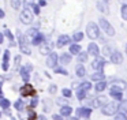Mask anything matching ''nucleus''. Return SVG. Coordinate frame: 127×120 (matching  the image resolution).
Here are the masks:
<instances>
[{
  "label": "nucleus",
  "instance_id": "obj_1",
  "mask_svg": "<svg viewBox=\"0 0 127 120\" xmlns=\"http://www.w3.org/2000/svg\"><path fill=\"white\" fill-rule=\"evenodd\" d=\"M86 33H88V35H89L90 40H96V38H98V35H100V31H98L97 25L92 23V22L86 26Z\"/></svg>",
  "mask_w": 127,
  "mask_h": 120
},
{
  "label": "nucleus",
  "instance_id": "obj_2",
  "mask_svg": "<svg viewBox=\"0 0 127 120\" xmlns=\"http://www.w3.org/2000/svg\"><path fill=\"white\" fill-rule=\"evenodd\" d=\"M100 26L104 30V33H107L108 35H115V29L112 27V25L104 18H100Z\"/></svg>",
  "mask_w": 127,
  "mask_h": 120
},
{
  "label": "nucleus",
  "instance_id": "obj_3",
  "mask_svg": "<svg viewBox=\"0 0 127 120\" xmlns=\"http://www.w3.org/2000/svg\"><path fill=\"white\" fill-rule=\"evenodd\" d=\"M118 104L116 102H109V104H107L105 106H102V109H101V112L104 115H107V116H112V115H115L116 112H118Z\"/></svg>",
  "mask_w": 127,
  "mask_h": 120
},
{
  "label": "nucleus",
  "instance_id": "obj_4",
  "mask_svg": "<svg viewBox=\"0 0 127 120\" xmlns=\"http://www.w3.org/2000/svg\"><path fill=\"white\" fill-rule=\"evenodd\" d=\"M19 19H21V22L25 23V25L32 23V22H33V12H30L29 10H23L19 15Z\"/></svg>",
  "mask_w": 127,
  "mask_h": 120
},
{
  "label": "nucleus",
  "instance_id": "obj_5",
  "mask_svg": "<svg viewBox=\"0 0 127 120\" xmlns=\"http://www.w3.org/2000/svg\"><path fill=\"white\" fill-rule=\"evenodd\" d=\"M19 48L25 55H30V48L28 45V38L22 34H19Z\"/></svg>",
  "mask_w": 127,
  "mask_h": 120
},
{
  "label": "nucleus",
  "instance_id": "obj_6",
  "mask_svg": "<svg viewBox=\"0 0 127 120\" xmlns=\"http://www.w3.org/2000/svg\"><path fill=\"white\" fill-rule=\"evenodd\" d=\"M56 64H58V55L53 53V52H51V53L48 55V57H47V67L55 68Z\"/></svg>",
  "mask_w": 127,
  "mask_h": 120
},
{
  "label": "nucleus",
  "instance_id": "obj_7",
  "mask_svg": "<svg viewBox=\"0 0 127 120\" xmlns=\"http://www.w3.org/2000/svg\"><path fill=\"white\" fill-rule=\"evenodd\" d=\"M21 94L23 95V97H28V95H34L36 94V90L33 89V86L29 83H26L25 86H23V89L21 90Z\"/></svg>",
  "mask_w": 127,
  "mask_h": 120
},
{
  "label": "nucleus",
  "instance_id": "obj_8",
  "mask_svg": "<svg viewBox=\"0 0 127 120\" xmlns=\"http://www.w3.org/2000/svg\"><path fill=\"white\" fill-rule=\"evenodd\" d=\"M111 61L115 63V64H120V63H123V55L120 53V52H112L111 53Z\"/></svg>",
  "mask_w": 127,
  "mask_h": 120
},
{
  "label": "nucleus",
  "instance_id": "obj_9",
  "mask_svg": "<svg viewBox=\"0 0 127 120\" xmlns=\"http://www.w3.org/2000/svg\"><path fill=\"white\" fill-rule=\"evenodd\" d=\"M70 41H71V38H70L68 35L62 34L60 37L58 38V42H56V45H58V48H62V46H64L66 44H70Z\"/></svg>",
  "mask_w": 127,
  "mask_h": 120
},
{
  "label": "nucleus",
  "instance_id": "obj_10",
  "mask_svg": "<svg viewBox=\"0 0 127 120\" xmlns=\"http://www.w3.org/2000/svg\"><path fill=\"white\" fill-rule=\"evenodd\" d=\"M52 48H53V44H52V42H42V45L40 46V52H41L42 55L51 53Z\"/></svg>",
  "mask_w": 127,
  "mask_h": 120
},
{
  "label": "nucleus",
  "instance_id": "obj_11",
  "mask_svg": "<svg viewBox=\"0 0 127 120\" xmlns=\"http://www.w3.org/2000/svg\"><path fill=\"white\" fill-rule=\"evenodd\" d=\"M104 65H105V60L104 59H100V57H97V59L92 63V67H93L94 70H98V71H101Z\"/></svg>",
  "mask_w": 127,
  "mask_h": 120
},
{
  "label": "nucleus",
  "instance_id": "obj_12",
  "mask_svg": "<svg viewBox=\"0 0 127 120\" xmlns=\"http://www.w3.org/2000/svg\"><path fill=\"white\" fill-rule=\"evenodd\" d=\"M88 52H89V55H93V56H98L100 49H98V46H97L96 44L90 42V44H89V46H88Z\"/></svg>",
  "mask_w": 127,
  "mask_h": 120
},
{
  "label": "nucleus",
  "instance_id": "obj_13",
  "mask_svg": "<svg viewBox=\"0 0 127 120\" xmlns=\"http://www.w3.org/2000/svg\"><path fill=\"white\" fill-rule=\"evenodd\" d=\"M90 113H92V109H89V108H78L77 109V115L81 117H89Z\"/></svg>",
  "mask_w": 127,
  "mask_h": 120
},
{
  "label": "nucleus",
  "instance_id": "obj_14",
  "mask_svg": "<svg viewBox=\"0 0 127 120\" xmlns=\"http://www.w3.org/2000/svg\"><path fill=\"white\" fill-rule=\"evenodd\" d=\"M104 78H105V75L101 72V71H98V72H94V74H92V75H90V79H92V81H97V82L104 81Z\"/></svg>",
  "mask_w": 127,
  "mask_h": 120
},
{
  "label": "nucleus",
  "instance_id": "obj_15",
  "mask_svg": "<svg viewBox=\"0 0 127 120\" xmlns=\"http://www.w3.org/2000/svg\"><path fill=\"white\" fill-rule=\"evenodd\" d=\"M44 38H45L44 35L38 33V34H37L36 37L33 38V41H32V42H33V45H41V44L44 42Z\"/></svg>",
  "mask_w": 127,
  "mask_h": 120
},
{
  "label": "nucleus",
  "instance_id": "obj_16",
  "mask_svg": "<svg viewBox=\"0 0 127 120\" xmlns=\"http://www.w3.org/2000/svg\"><path fill=\"white\" fill-rule=\"evenodd\" d=\"M75 72H77V75L79 76V78H82V76H85L86 70H85V67H83L82 64H78L77 68H75Z\"/></svg>",
  "mask_w": 127,
  "mask_h": 120
},
{
  "label": "nucleus",
  "instance_id": "obj_17",
  "mask_svg": "<svg viewBox=\"0 0 127 120\" xmlns=\"http://www.w3.org/2000/svg\"><path fill=\"white\" fill-rule=\"evenodd\" d=\"M81 52V45L79 44H72L71 46H70V53L71 55H78Z\"/></svg>",
  "mask_w": 127,
  "mask_h": 120
},
{
  "label": "nucleus",
  "instance_id": "obj_18",
  "mask_svg": "<svg viewBox=\"0 0 127 120\" xmlns=\"http://www.w3.org/2000/svg\"><path fill=\"white\" fill-rule=\"evenodd\" d=\"M71 112H72L71 106H63V108L60 109V115H62V116H70Z\"/></svg>",
  "mask_w": 127,
  "mask_h": 120
},
{
  "label": "nucleus",
  "instance_id": "obj_19",
  "mask_svg": "<svg viewBox=\"0 0 127 120\" xmlns=\"http://www.w3.org/2000/svg\"><path fill=\"white\" fill-rule=\"evenodd\" d=\"M70 61H71V56H70L68 53H63L60 56V63L62 64H68Z\"/></svg>",
  "mask_w": 127,
  "mask_h": 120
},
{
  "label": "nucleus",
  "instance_id": "obj_20",
  "mask_svg": "<svg viewBox=\"0 0 127 120\" xmlns=\"http://www.w3.org/2000/svg\"><path fill=\"white\" fill-rule=\"evenodd\" d=\"M118 111H120V113H123V115H126V113H127V101L122 102L120 105L118 106Z\"/></svg>",
  "mask_w": 127,
  "mask_h": 120
},
{
  "label": "nucleus",
  "instance_id": "obj_21",
  "mask_svg": "<svg viewBox=\"0 0 127 120\" xmlns=\"http://www.w3.org/2000/svg\"><path fill=\"white\" fill-rule=\"evenodd\" d=\"M97 8H98L101 12H108V5L105 4V3H101V1H98L97 3Z\"/></svg>",
  "mask_w": 127,
  "mask_h": 120
},
{
  "label": "nucleus",
  "instance_id": "obj_22",
  "mask_svg": "<svg viewBox=\"0 0 127 120\" xmlns=\"http://www.w3.org/2000/svg\"><path fill=\"white\" fill-rule=\"evenodd\" d=\"M88 60V53H85V52H79L78 53V61L79 63H83Z\"/></svg>",
  "mask_w": 127,
  "mask_h": 120
},
{
  "label": "nucleus",
  "instance_id": "obj_23",
  "mask_svg": "<svg viewBox=\"0 0 127 120\" xmlns=\"http://www.w3.org/2000/svg\"><path fill=\"white\" fill-rule=\"evenodd\" d=\"M90 87H92V83H90V82H83V83H81L79 89L83 90V91H88V90H90Z\"/></svg>",
  "mask_w": 127,
  "mask_h": 120
},
{
  "label": "nucleus",
  "instance_id": "obj_24",
  "mask_svg": "<svg viewBox=\"0 0 127 120\" xmlns=\"http://www.w3.org/2000/svg\"><path fill=\"white\" fill-rule=\"evenodd\" d=\"M107 87V83H105L104 81H101V82H97V85H96V90L97 91H102V90Z\"/></svg>",
  "mask_w": 127,
  "mask_h": 120
},
{
  "label": "nucleus",
  "instance_id": "obj_25",
  "mask_svg": "<svg viewBox=\"0 0 127 120\" xmlns=\"http://www.w3.org/2000/svg\"><path fill=\"white\" fill-rule=\"evenodd\" d=\"M11 7L14 8V10H19L21 8V0H11Z\"/></svg>",
  "mask_w": 127,
  "mask_h": 120
},
{
  "label": "nucleus",
  "instance_id": "obj_26",
  "mask_svg": "<svg viewBox=\"0 0 127 120\" xmlns=\"http://www.w3.org/2000/svg\"><path fill=\"white\" fill-rule=\"evenodd\" d=\"M77 97H78V100H85V98H86V91L78 89L77 90Z\"/></svg>",
  "mask_w": 127,
  "mask_h": 120
},
{
  "label": "nucleus",
  "instance_id": "obj_27",
  "mask_svg": "<svg viewBox=\"0 0 127 120\" xmlns=\"http://www.w3.org/2000/svg\"><path fill=\"white\" fill-rule=\"evenodd\" d=\"M0 105L3 106L4 109H7L10 106V101L6 100V98H3V97H0Z\"/></svg>",
  "mask_w": 127,
  "mask_h": 120
},
{
  "label": "nucleus",
  "instance_id": "obj_28",
  "mask_svg": "<svg viewBox=\"0 0 127 120\" xmlns=\"http://www.w3.org/2000/svg\"><path fill=\"white\" fill-rule=\"evenodd\" d=\"M14 106H15V109H18V111H22L23 106H25V104H23V101H22V100H18L17 102L14 104Z\"/></svg>",
  "mask_w": 127,
  "mask_h": 120
},
{
  "label": "nucleus",
  "instance_id": "obj_29",
  "mask_svg": "<svg viewBox=\"0 0 127 120\" xmlns=\"http://www.w3.org/2000/svg\"><path fill=\"white\" fill-rule=\"evenodd\" d=\"M82 38H83V33L77 31V33L74 34V41H75V42H79V41L82 40Z\"/></svg>",
  "mask_w": 127,
  "mask_h": 120
},
{
  "label": "nucleus",
  "instance_id": "obj_30",
  "mask_svg": "<svg viewBox=\"0 0 127 120\" xmlns=\"http://www.w3.org/2000/svg\"><path fill=\"white\" fill-rule=\"evenodd\" d=\"M33 4H34V0H23V7H25V10H28Z\"/></svg>",
  "mask_w": 127,
  "mask_h": 120
},
{
  "label": "nucleus",
  "instance_id": "obj_31",
  "mask_svg": "<svg viewBox=\"0 0 127 120\" xmlns=\"http://www.w3.org/2000/svg\"><path fill=\"white\" fill-rule=\"evenodd\" d=\"M37 34H38V31H37V29H36V27H34V29H30V30L28 31V35H30L32 38H34Z\"/></svg>",
  "mask_w": 127,
  "mask_h": 120
},
{
  "label": "nucleus",
  "instance_id": "obj_32",
  "mask_svg": "<svg viewBox=\"0 0 127 120\" xmlns=\"http://www.w3.org/2000/svg\"><path fill=\"white\" fill-rule=\"evenodd\" d=\"M21 76H22V79H23L25 82H28L29 78H30V76H29V72H25L23 70H21Z\"/></svg>",
  "mask_w": 127,
  "mask_h": 120
},
{
  "label": "nucleus",
  "instance_id": "obj_33",
  "mask_svg": "<svg viewBox=\"0 0 127 120\" xmlns=\"http://www.w3.org/2000/svg\"><path fill=\"white\" fill-rule=\"evenodd\" d=\"M37 117V115H36V112L33 111V109H30L29 111V116H28V120H34Z\"/></svg>",
  "mask_w": 127,
  "mask_h": 120
},
{
  "label": "nucleus",
  "instance_id": "obj_34",
  "mask_svg": "<svg viewBox=\"0 0 127 120\" xmlns=\"http://www.w3.org/2000/svg\"><path fill=\"white\" fill-rule=\"evenodd\" d=\"M55 72L56 74H63V75H67V74H68L66 70H64V68H60V67H56L55 68Z\"/></svg>",
  "mask_w": 127,
  "mask_h": 120
},
{
  "label": "nucleus",
  "instance_id": "obj_35",
  "mask_svg": "<svg viewBox=\"0 0 127 120\" xmlns=\"http://www.w3.org/2000/svg\"><path fill=\"white\" fill-rule=\"evenodd\" d=\"M120 11H122V16H123V19L127 21V5H123Z\"/></svg>",
  "mask_w": 127,
  "mask_h": 120
},
{
  "label": "nucleus",
  "instance_id": "obj_36",
  "mask_svg": "<svg viewBox=\"0 0 127 120\" xmlns=\"http://www.w3.org/2000/svg\"><path fill=\"white\" fill-rule=\"evenodd\" d=\"M62 93H63V95H64L66 98H70V97H71V90H70V89H63V91H62Z\"/></svg>",
  "mask_w": 127,
  "mask_h": 120
},
{
  "label": "nucleus",
  "instance_id": "obj_37",
  "mask_svg": "<svg viewBox=\"0 0 127 120\" xmlns=\"http://www.w3.org/2000/svg\"><path fill=\"white\" fill-rule=\"evenodd\" d=\"M102 53L105 55V56H111V49H109V46H104V49H102Z\"/></svg>",
  "mask_w": 127,
  "mask_h": 120
},
{
  "label": "nucleus",
  "instance_id": "obj_38",
  "mask_svg": "<svg viewBox=\"0 0 127 120\" xmlns=\"http://www.w3.org/2000/svg\"><path fill=\"white\" fill-rule=\"evenodd\" d=\"M21 70H23V71H25V72H30V71L33 70V67H32V64H26L25 67H22V68H21Z\"/></svg>",
  "mask_w": 127,
  "mask_h": 120
},
{
  "label": "nucleus",
  "instance_id": "obj_39",
  "mask_svg": "<svg viewBox=\"0 0 127 120\" xmlns=\"http://www.w3.org/2000/svg\"><path fill=\"white\" fill-rule=\"evenodd\" d=\"M8 60H10V52L6 51L4 52V57H3V63H8Z\"/></svg>",
  "mask_w": 127,
  "mask_h": 120
},
{
  "label": "nucleus",
  "instance_id": "obj_40",
  "mask_svg": "<svg viewBox=\"0 0 127 120\" xmlns=\"http://www.w3.org/2000/svg\"><path fill=\"white\" fill-rule=\"evenodd\" d=\"M21 64V55H17L15 56V61H14V65L15 67H18V65Z\"/></svg>",
  "mask_w": 127,
  "mask_h": 120
},
{
  "label": "nucleus",
  "instance_id": "obj_41",
  "mask_svg": "<svg viewBox=\"0 0 127 120\" xmlns=\"http://www.w3.org/2000/svg\"><path fill=\"white\" fill-rule=\"evenodd\" d=\"M115 120H127V117H126V115H123V113H119V115H116Z\"/></svg>",
  "mask_w": 127,
  "mask_h": 120
},
{
  "label": "nucleus",
  "instance_id": "obj_42",
  "mask_svg": "<svg viewBox=\"0 0 127 120\" xmlns=\"http://www.w3.org/2000/svg\"><path fill=\"white\" fill-rule=\"evenodd\" d=\"M37 104H38V98H37V97H34L33 100H32V102H30L32 108H34V106H37Z\"/></svg>",
  "mask_w": 127,
  "mask_h": 120
},
{
  "label": "nucleus",
  "instance_id": "obj_43",
  "mask_svg": "<svg viewBox=\"0 0 127 120\" xmlns=\"http://www.w3.org/2000/svg\"><path fill=\"white\" fill-rule=\"evenodd\" d=\"M56 90H58V86H56V85H51L49 86V93H56Z\"/></svg>",
  "mask_w": 127,
  "mask_h": 120
},
{
  "label": "nucleus",
  "instance_id": "obj_44",
  "mask_svg": "<svg viewBox=\"0 0 127 120\" xmlns=\"http://www.w3.org/2000/svg\"><path fill=\"white\" fill-rule=\"evenodd\" d=\"M32 7H33V12H34V14H40V7H38L37 4H33Z\"/></svg>",
  "mask_w": 127,
  "mask_h": 120
},
{
  "label": "nucleus",
  "instance_id": "obj_45",
  "mask_svg": "<svg viewBox=\"0 0 127 120\" xmlns=\"http://www.w3.org/2000/svg\"><path fill=\"white\" fill-rule=\"evenodd\" d=\"M6 35H7V37H8V38H10V40H11V42H14V35H12L11 33L8 31V30H6Z\"/></svg>",
  "mask_w": 127,
  "mask_h": 120
},
{
  "label": "nucleus",
  "instance_id": "obj_46",
  "mask_svg": "<svg viewBox=\"0 0 127 120\" xmlns=\"http://www.w3.org/2000/svg\"><path fill=\"white\" fill-rule=\"evenodd\" d=\"M1 68H3V71H7L8 70V63H3V64H1Z\"/></svg>",
  "mask_w": 127,
  "mask_h": 120
},
{
  "label": "nucleus",
  "instance_id": "obj_47",
  "mask_svg": "<svg viewBox=\"0 0 127 120\" xmlns=\"http://www.w3.org/2000/svg\"><path fill=\"white\" fill-rule=\"evenodd\" d=\"M45 4H47V1H44V0H41V1H40L37 5H38V7H42V5H45Z\"/></svg>",
  "mask_w": 127,
  "mask_h": 120
},
{
  "label": "nucleus",
  "instance_id": "obj_48",
  "mask_svg": "<svg viewBox=\"0 0 127 120\" xmlns=\"http://www.w3.org/2000/svg\"><path fill=\"white\" fill-rule=\"evenodd\" d=\"M37 120H47V117L41 115V116H37Z\"/></svg>",
  "mask_w": 127,
  "mask_h": 120
},
{
  "label": "nucleus",
  "instance_id": "obj_49",
  "mask_svg": "<svg viewBox=\"0 0 127 120\" xmlns=\"http://www.w3.org/2000/svg\"><path fill=\"white\" fill-rule=\"evenodd\" d=\"M0 18H4V11L0 8Z\"/></svg>",
  "mask_w": 127,
  "mask_h": 120
},
{
  "label": "nucleus",
  "instance_id": "obj_50",
  "mask_svg": "<svg viewBox=\"0 0 127 120\" xmlns=\"http://www.w3.org/2000/svg\"><path fill=\"white\" fill-rule=\"evenodd\" d=\"M3 40H4V37H3V34L0 33V44H3Z\"/></svg>",
  "mask_w": 127,
  "mask_h": 120
},
{
  "label": "nucleus",
  "instance_id": "obj_51",
  "mask_svg": "<svg viewBox=\"0 0 127 120\" xmlns=\"http://www.w3.org/2000/svg\"><path fill=\"white\" fill-rule=\"evenodd\" d=\"M53 119H55V120H60V116H58V115H53Z\"/></svg>",
  "mask_w": 127,
  "mask_h": 120
},
{
  "label": "nucleus",
  "instance_id": "obj_52",
  "mask_svg": "<svg viewBox=\"0 0 127 120\" xmlns=\"http://www.w3.org/2000/svg\"><path fill=\"white\" fill-rule=\"evenodd\" d=\"M3 82H4V78H3V76H0V85L3 83Z\"/></svg>",
  "mask_w": 127,
  "mask_h": 120
},
{
  "label": "nucleus",
  "instance_id": "obj_53",
  "mask_svg": "<svg viewBox=\"0 0 127 120\" xmlns=\"http://www.w3.org/2000/svg\"><path fill=\"white\" fill-rule=\"evenodd\" d=\"M104 3H105V4H108V3H109V0H104Z\"/></svg>",
  "mask_w": 127,
  "mask_h": 120
},
{
  "label": "nucleus",
  "instance_id": "obj_54",
  "mask_svg": "<svg viewBox=\"0 0 127 120\" xmlns=\"http://www.w3.org/2000/svg\"><path fill=\"white\" fill-rule=\"evenodd\" d=\"M0 97H3V93H1V89H0Z\"/></svg>",
  "mask_w": 127,
  "mask_h": 120
},
{
  "label": "nucleus",
  "instance_id": "obj_55",
  "mask_svg": "<svg viewBox=\"0 0 127 120\" xmlns=\"http://www.w3.org/2000/svg\"><path fill=\"white\" fill-rule=\"evenodd\" d=\"M71 120H78V119H77V117H72V119H71Z\"/></svg>",
  "mask_w": 127,
  "mask_h": 120
},
{
  "label": "nucleus",
  "instance_id": "obj_56",
  "mask_svg": "<svg viewBox=\"0 0 127 120\" xmlns=\"http://www.w3.org/2000/svg\"><path fill=\"white\" fill-rule=\"evenodd\" d=\"M126 52H127V44H126Z\"/></svg>",
  "mask_w": 127,
  "mask_h": 120
},
{
  "label": "nucleus",
  "instance_id": "obj_57",
  "mask_svg": "<svg viewBox=\"0 0 127 120\" xmlns=\"http://www.w3.org/2000/svg\"><path fill=\"white\" fill-rule=\"evenodd\" d=\"M122 1H127V0H122Z\"/></svg>",
  "mask_w": 127,
  "mask_h": 120
},
{
  "label": "nucleus",
  "instance_id": "obj_58",
  "mask_svg": "<svg viewBox=\"0 0 127 120\" xmlns=\"http://www.w3.org/2000/svg\"><path fill=\"white\" fill-rule=\"evenodd\" d=\"M0 116H1V113H0Z\"/></svg>",
  "mask_w": 127,
  "mask_h": 120
},
{
  "label": "nucleus",
  "instance_id": "obj_59",
  "mask_svg": "<svg viewBox=\"0 0 127 120\" xmlns=\"http://www.w3.org/2000/svg\"><path fill=\"white\" fill-rule=\"evenodd\" d=\"M44 1H45V0H44Z\"/></svg>",
  "mask_w": 127,
  "mask_h": 120
}]
</instances>
